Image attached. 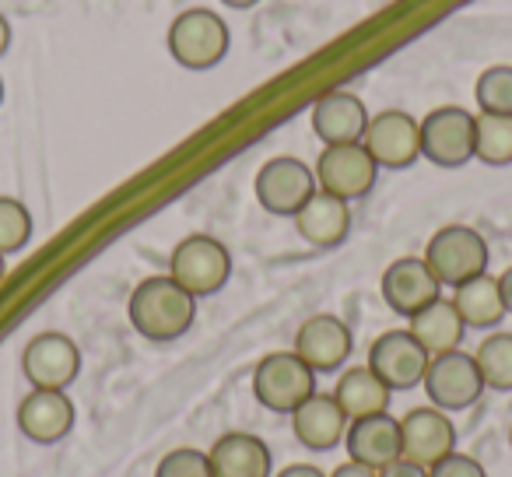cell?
<instances>
[{"mask_svg": "<svg viewBox=\"0 0 512 477\" xmlns=\"http://www.w3.org/2000/svg\"><path fill=\"white\" fill-rule=\"evenodd\" d=\"M8 46H11V22L4 15H0V57L8 53Z\"/></svg>", "mask_w": 512, "mask_h": 477, "instance_id": "cell-35", "label": "cell"}, {"mask_svg": "<svg viewBox=\"0 0 512 477\" xmlns=\"http://www.w3.org/2000/svg\"><path fill=\"white\" fill-rule=\"evenodd\" d=\"M428 362H432V355L414 341L411 330H390V334L379 337L369 351V369L376 372L393 393L414 390V386L425 383Z\"/></svg>", "mask_w": 512, "mask_h": 477, "instance_id": "cell-12", "label": "cell"}, {"mask_svg": "<svg viewBox=\"0 0 512 477\" xmlns=\"http://www.w3.org/2000/svg\"><path fill=\"white\" fill-rule=\"evenodd\" d=\"M453 306L467 330H495L505 320L502 292H498V278L491 274H477V278L463 281L453 288Z\"/></svg>", "mask_w": 512, "mask_h": 477, "instance_id": "cell-24", "label": "cell"}, {"mask_svg": "<svg viewBox=\"0 0 512 477\" xmlns=\"http://www.w3.org/2000/svg\"><path fill=\"white\" fill-rule=\"evenodd\" d=\"M169 278L193 299H211L232 278V257L228 246L218 243L214 235H186L183 243L169 257Z\"/></svg>", "mask_w": 512, "mask_h": 477, "instance_id": "cell-2", "label": "cell"}, {"mask_svg": "<svg viewBox=\"0 0 512 477\" xmlns=\"http://www.w3.org/2000/svg\"><path fill=\"white\" fill-rule=\"evenodd\" d=\"M127 316H130V327L144 341L169 344L179 341L193 327V320H197V299L186 288H179L169 274H158V278H144L130 292Z\"/></svg>", "mask_w": 512, "mask_h": 477, "instance_id": "cell-1", "label": "cell"}, {"mask_svg": "<svg viewBox=\"0 0 512 477\" xmlns=\"http://www.w3.org/2000/svg\"><path fill=\"white\" fill-rule=\"evenodd\" d=\"M488 243L484 235L470 225H446L428 239L425 246V264L439 278V285L460 288L463 281L488 274Z\"/></svg>", "mask_w": 512, "mask_h": 477, "instance_id": "cell-5", "label": "cell"}, {"mask_svg": "<svg viewBox=\"0 0 512 477\" xmlns=\"http://www.w3.org/2000/svg\"><path fill=\"white\" fill-rule=\"evenodd\" d=\"M78 407L67 390H29L18 404V432L36 446H57L71 435Z\"/></svg>", "mask_w": 512, "mask_h": 477, "instance_id": "cell-13", "label": "cell"}, {"mask_svg": "<svg viewBox=\"0 0 512 477\" xmlns=\"http://www.w3.org/2000/svg\"><path fill=\"white\" fill-rule=\"evenodd\" d=\"M369 127V109L355 92H327L313 106V134L327 148L334 144H362Z\"/></svg>", "mask_w": 512, "mask_h": 477, "instance_id": "cell-20", "label": "cell"}, {"mask_svg": "<svg viewBox=\"0 0 512 477\" xmlns=\"http://www.w3.org/2000/svg\"><path fill=\"white\" fill-rule=\"evenodd\" d=\"M425 393L432 400V407L446 414H456V411H467L481 400V393L488 390L481 379V369H477L474 355L467 351H446V355H435L428 362V372H425Z\"/></svg>", "mask_w": 512, "mask_h": 477, "instance_id": "cell-7", "label": "cell"}, {"mask_svg": "<svg viewBox=\"0 0 512 477\" xmlns=\"http://www.w3.org/2000/svg\"><path fill=\"white\" fill-rule=\"evenodd\" d=\"M421 155L439 169H460L474 158V116L460 106H439L421 120Z\"/></svg>", "mask_w": 512, "mask_h": 477, "instance_id": "cell-8", "label": "cell"}, {"mask_svg": "<svg viewBox=\"0 0 512 477\" xmlns=\"http://www.w3.org/2000/svg\"><path fill=\"white\" fill-rule=\"evenodd\" d=\"M327 477H379V470L365 467V463H358V460H344L341 467H334Z\"/></svg>", "mask_w": 512, "mask_h": 477, "instance_id": "cell-32", "label": "cell"}, {"mask_svg": "<svg viewBox=\"0 0 512 477\" xmlns=\"http://www.w3.org/2000/svg\"><path fill=\"white\" fill-rule=\"evenodd\" d=\"M0 106H4V78H0Z\"/></svg>", "mask_w": 512, "mask_h": 477, "instance_id": "cell-38", "label": "cell"}, {"mask_svg": "<svg viewBox=\"0 0 512 477\" xmlns=\"http://www.w3.org/2000/svg\"><path fill=\"white\" fill-rule=\"evenodd\" d=\"M221 4H228V8H235V11H246V8H256L260 0H221Z\"/></svg>", "mask_w": 512, "mask_h": 477, "instance_id": "cell-36", "label": "cell"}, {"mask_svg": "<svg viewBox=\"0 0 512 477\" xmlns=\"http://www.w3.org/2000/svg\"><path fill=\"white\" fill-rule=\"evenodd\" d=\"M498 292H502L505 316H512V267H505V271L498 274Z\"/></svg>", "mask_w": 512, "mask_h": 477, "instance_id": "cell-34", "label": "cell"}, {"mask_svg": "<svg viewBox=\"0 0 512 477\" xmlns=\"http://www.w3.org/2000/svg\"><path fill=\"white\" fill-rule=\"evenodd\" d=\"M474 362L481 369V379L488 390L512 393V334L495 330L474 351Z\"/></svg>", "mask_w": 512, "mask_h": 477, "instance_id": "cell-26", "label": "cell"}, {"mask_svg": "<svg viewBox=\"0 0 512 477\" xmlns=\"http://www.w3.org/2000/svg\"><path fill=\"white\" fill-rule=\"evenodd\" d=\"M32 232L36 225H32L29 207L15 197H0V253L4 257L22 253L32 243Z\"/></svg>", "mask_w": 512, "mask_h": 477, "instance_id": "cell-27", "label": "cell"}, {"mask_svg": "<svg viewBox=\"0 0 512 477\" xmlns=\"http://www.w3.org/2000/svg\"><path fill=\"white\" fill-rule=\"evenodd\" d=\"M334 400L341 404V411L348 414V421L372 418V414L390 411L393 390L369 369V365H355V369H344L341 379L334 386Z\"/></svg>", "mask_w": 512, "mask_h": 477, "instance_id": "cell-22", "label": "cell"}, {"mask_svg": "<svg viewBox=\"0 0 512 477\" xmlns=\"http://www.w3.org/2000/svg\"><path fill=\"white\" fill-rule=\"evenodd\" d=\"M400 439H404V460L432 467L442 456L456 453V425L439 407H411L400 418Z\"/></svg>", "mask_w": 512, "mask_h": 477, "instance_id": "cell-16", "label": "cell"}, {"mask_svg": "<svg viewBox=\"0 0 512 477\" xmlns=\"http://www.w3.org/2000/svg\"><path fill=\"white\" fill-rule=\"evenodd\" d=\"M428 477H488V470L467 453H449L428 467Z\"/></svg>", "mask_w": 512, "mask_h": 477, "instance_id": "cell-30", "label": "cell"}, {"mask_svg": "<svg viewBox=\"0 0 512 477\" xmlns=\"http://www.w3.org/2000/svg\"><path fill=\"white\" fill-rule=\"evenodd\" d=\"M362 144L379 169H411L421 158V123L404 109H386L369 120Z\"/></svg>", "mask_w": 512, "mask_h": 477, "instance_id": "cell-11", "label": "cell"}, {"mask_svg": "<svg viewBox=\"0 0 512 477\" xmlns=\"http://www.w3.org/2000/svg\"><path fill=\"white\" fill-rule=\"evenodd\" d=\"M383 302L397 316L411 320L425 306H432L435 299H442V285L432 274V267L425 264V257H400L383 271Z\"/></svg>", "mask_w": 512, "mask_h": 477, "instance_id": "cell-15", "label": "cell"}, {"mask_svg": "<svg viewBox=\"0 0 512 477\" xmlns=\"http://www.w3.org/2000/svg\"><path fill=\"white\" fill-rule=\"evenodd\" d=\"M214 477H274V453L260 435L228 432L207 449Z\"/></svg>", "mask_w": 512, "mask_h": 477, "instance_id": "cell-19", "label": "cell"}, {"mask_svg": "<svg viewBox=\"0 0 512 477\" xmlns=\"http://www.w3.org/2000/svg\"><path fill=\"white\" fill-rule=\"evenodd\" d=\"M474 158L491 169L512 165V116H474Z\"/></svg>", "mask_w": 512, "mask_h": 477, "instance_id": "cell-25", "label": "cell"}, {"mask_svg": "<svg viewBox=\"0 0 512 477\" xmlns=\"http://www.w3.org/2000/svg\"><path fill=\"white\" fill-rule=\"evenodd\" d=\"M295 228H299L302 239H306L309 246H316V250H334L351 232L348 200L316 190L313 197L306 200V207L295 214Z\"/></svg>", "mask_w": 512, "mask_h": 477, "instance_id": "cell-21", "label": "cell"}, {"mask_svg": "<svg viewBox=\"0 0 512 477\" xmlns=\"http://www.w3.org/2000/svg\"><path fill=\"white\" fill-rule=\"evenodd\" d=\"M155 477H214V470L207 453H200L193 446H179L158 460Z\"/></svg>", "mask_w": 512, "mask_h": 477, "instance_id": "cell-29", "label": "cell"}, {"mask_svg": "<svg viewBox=\"0 0 512 477\" xmlns=\"http://www.w3.org/2000/svg\"><path fill=\"white\" fill-rule=\"evenodd\" d=\"M292 432L313 453H327V449L341 446L344 435H348V414L341 411V404L334 400V393H320L316 390L309 400H302L292 414Z\"/></svg>", "mask_w": 512, "mask_h": 477, "instance_id": "cell-17", "label": "cell"}, {"mask_svg": "<svg viewBox=\"0 0 512 477\" xmlns=\"http://www.w3.org/2000/svg\"><path fill=\"white\" fill-rule=\"evenodd\" d=\"M313 172H316V186L323 193L341 200H362L376 186L379 165L365 151V144H334V148H323Z\"/></svg>", "mask_w": 512, "mask_h": 477, "instance_id": "cell-10", "label": "cell"}, {"mask_svg": "<svg viewBox=\"0 0 512 477\" xmlns=\"http://www.w3.org/2000/svg\"><path fill=\"white\" fill-rule=\"evenodd\" d=\"M348 446V460H358L372 470L390 467L393 460L404 456V439H400V418L386 414H372V418H358L348 425L344 435Z\"/></svg>", "mask_w": 512, "mask_h": 477, "instance_id": "cell-18", "label": "cell"}, {"mask_svg": "<svg viewBox=\"0 0 512 477\" xmlns=\"http://www.w3.org/2000/svg\"><path fill=\"white\" fill-rule=\"evenodd\" d=\"M379 477H428V467H421V463H411V460H393L390 467L379 470Z\"/></svg>", "mask_w": 512, "mask_h": 477, "instance_id": "cell-31", "label": "cell"}, {"mask_svg": "<svg viewBox=\"0 0 512 477\" xmlns=\"http://www.w3.org/2000/svg\"><path fill=\"white\" fill-rule=\"evenodd\" d=\"M316 393V372L295 351H271L253 369V397L274 414H292Z\"/></svg>", "mask_w": 512, "mask_h": 477, "instance_id": "cell-4", "label": "cell"}, {"mask_svg": "<svg viewBox=\"0 0 512 477\" xmlns=\"http://www.w3.org/2000/svg\"><path fill=\"white\" fill-rule=\"evenodd\" d=\"M274 477H327L320 467H313V463H292V467L278 470Z\"/></svg>", "mask_w": 512, "mask_h": 477, "instance_id": "cell-33", "label": "cell"}, {"mask_svg": "<svg viewBox=\"0 0 512 477\" xmlns=\"http://www.w3.org/2000/svg\"><path fill=\"white\" fill-rule=\"evenodd\" d=\"M509 446H512V425H509Z\"/></svg>", "mask_w": 512, "mask_h": 477, "instance_id": "cell-39", "label": "cell"}, {"mask_svg": "<svg viewBox=\"0 0 512 477\" xmlns=\"http://www.w3.org/2000/svg\"><path fill=\"white\" fill-rule=\"evenodd\" d=\"M4 274H8V257L0 253V281H4Z\"/></svg>", "mask_w": 512, "mask_h": 477, "instance_id": "cell-37", "label": "cell"}, {"mask_svg": "<svg viewBox=\"0 0 512 477\" xmlns=\"http://www.w3.org/2000/svg\"><path fill=\"white\" fill-rule=\"evenodd\" d=\"M407 330L411 337L428 351V355H446V351H456L463 344V334H467V323L460 320L453 299H435L432 306H425L418 316L407 320Z\"/></svg>", "mask_w": 512, "mask_h": 477, "instance_id": "cell-23", "label": "cell"}, {"mask_svg": "<svg viewBox=\"0 0 512 477\" xmlns=\"http://www.w3.org/2000/svg\"><path fill=\"white\" fill-rule=\"evenodd\" d=\"M474 99L481 106V113L512 116V67H488L477 78Z\"/></svg>", "mask_w": 512, "mask_h": 477, "instance_id": "cell-28", "label": "cell"}, {"mask_svg": "<svg viewBox=\"0 0 512 477\" xmlns=\"http://www.w3.org/2000/svg\"><path fill=\"white\" fill-rule=\"evenodd\" d=\"M228 25L221 15L207 8H190L169 25V46L172 60L186 71H211L225 60L228 53Z\"/></svg>", "mask_w": 512, "mask_h": 477, "instance_id": "cell-3", "label": "cell"}, {"mask_svg": "<svg viewBox=\"0 0 512 477\" xmlns=\"http://www.w3.org/2000/svg\"><path fill=\"white\" fill-rule=\"evenodd\" d=\"M22 372L32 390H67L81 372V348L60 330L36 334L22 351Z\"/></svg>", "mask_w": 512, "mask_h": 477, "instance_id": "cell-9", "label": "cell"}, {"mask_svg": "<svg viewBox=\"0 0 512 477\" xmlns=\"http://www.w3.org/2000/svg\"><path fill=\"white\" fill-rule=\"evenodd\" d=\"M351 351H355V337H351V327L341 316H330V313L309 316L299 327V334H295V355H299L316 376L337 372L351 358Z\"/></svg>", "mask_w": 512, "mask_h": 477, "instance_id": "cell-14", "label": "cell"}, {"mask_svg": "<svg viewBox=\"0 0 512 477\" xmlns=\"http://www.w3.org/2000/svg\"><path fill=\"white\" fill-rule=\"evenodd\" d=\"M253 190H256V200H260V207H264L267 214L295 218L320 186H316V172L309 169L302 158L278 155V158H271V162L260 165Z\"/></svg>", "mask_w": 512, "mask_h": 477, "instance_id": "cell-6", "label": "cell"}]
</instances>
